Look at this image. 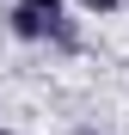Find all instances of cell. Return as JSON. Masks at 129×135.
<instances>
[{"label": "cell", "mask_w": 129, "mask_h": 135, "mask_svg": "<svg viewBox=\"0 0 129 135\" xmlns=\"http://www.w3.org/2000/svg\"><path fill=\"white\" fill-rule=\"evenodd\" d=\"M6 31H12L18 43H49V25H43V18H31L25 6H6Z\"/></svg>", "instance_id": "6da1fadb"}, {"label": "cell", "mask_w": 129, "mask_h": 135, "mask_svg": "<svg viewBox=\"0 0 129 135\" xmlns=\"http://www.w3.org/2000/svg\"><path fill=\"white\" fill-rule=\"evenodd\" d=\"M74 6H80V12H92V18H98V12H117V0H74Z\"/></svg>", "instance_id": "7a4b0ae2"}, {"label": "cell", "mask_w": 129, "mask_h": 135, "mask_svg": "<svg viewBox=\"0 0 129 135\" xmlns=\"http://www.w3.org/2000/svg\"><path fill=\"white\" fill-rule=\"evenodd\" d=\"M0 135H12V129H0Z\"/></svg>", "instance_id": "3957f363"}]
</instances>
